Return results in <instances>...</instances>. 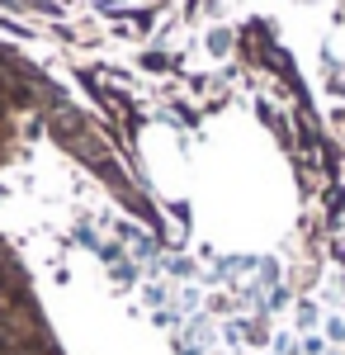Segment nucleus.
I'll list each match as a JSON object with an SVG mask.
<instances>
[{
  "mask_svg": "<svg viewBox=\"0 0 345 355\" xmlns=\"http://www.w3.org/2000/svg\"><path fill=\"white\" fill-rule=\"evenodd\" d=\"M0 294H5V275H0Z\"/></svg>",
  "mask_w": 345,
  "mask_h": 355,
  "instance_id": "1",
  "label": "nucleus"
}]
</instances>
